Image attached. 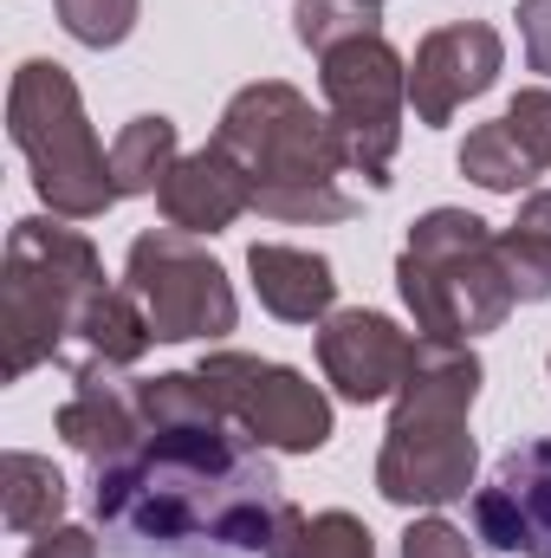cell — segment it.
I'll return each mask as SVG.
<instances>
[{
  "instance_id": "6da1fadb",
  "label": "cell",
  "mask_w": 551,
  "mask_h": 558,
  "mask_svg": "<svg viewBox=\"0 0 551 558\" xmlns=\"http://www.w3.org/2000/svg\"><path fill=\"white\" fill-rule=\"evenodd\" d=\"M247 428L162 422L91 474V513L118 558H267L285 494Z\"/></svg>"
},
{
  "instance_id": "7a4b0ae2",
  "label": "cell",
  "mask_w": 551,
  "mask_h": 558,
  "mask_svg": "<svg viewBox=\"0 0 551 558\" xmlns=\"http://www.w3.org/2000/svg\"><path fill=\"white\" fill-rule=\"evenodd\" d=\"M215 149L247 175L254 208L267 221L325 228V221L357 215V202L338 189V175L351 162L331 131V111H311V98L285 78H260V85L234 92L215 124Z\"/></svg>"
},
{
  "instance_id": "3957f363",
  "label": "cell",
  "mask_w": 551,
  "mask_h": 558,
  "mask_svg": "<svg viewBox=\"0 0 551 558\" xmlns=\"http://www.w3.org/2000/svg\"><path fill=\"white\" fill-rule=\"evenodd\" d=\"M480 357L454 338H415L409 377L396 390L390 435L377 454V494L390 507H454L474 487L480 448L467 410L480 397Z\"/></svg>"
},
{
  "instance_id": "277c9868",
  "label": "cell",
  "mask_w": 551,
  "mask_h": 558,
  "mask_svg": "<svg viewBox=\"0 0 551 558\" xmlns=\"http://www.w3.org/2000/svg\"><path fill=\"white\" fill-rule=\"evenodd\" d=\"M396 286H403V305H409L415 331L421 338H480V331H500L506 312L519 305L513 299V279L500 267V247H493V228L467 208H428L403 241V260H396Z\"/></svg>"
},
{
  "instance_id": "5b68a950",
  "label": "cell",
  "mask_w": 551,
  "mask_h": 558,
  "mask_svg": "<svg viewBox=\"0 0 551 558\" xmlns=\"http://www.w3.org/2000/svg\"><path fill=\"white\" fill-rule=\"evenodd\" d=\"M105 286V260L78 228H59L46 215L13 221L7 267H0V377L20 384L26 371L52 364L65 351V331L78 305Z\"/></svg>"
},
{
  "instance_id": "8992f818",
  "label": "cell",
  "mask_w": 551,
  "mask_h": 558,
  "mask_svg": "<svg viewBox=\"0 0 551 558\" xmlns=\"http://www.w3.org/2000/svg\"><path fill=\"white\" fill-rule=\"evenodd\" d=\"M7 131L20 143L26 169H33V189L39 202L59 215V221H98L111 202H118V175H111V156L85 118V98L72 85L65 65L52 59H26L7 85Z\"/></svg>"
},
{
  "instance_id": "52a82bcc",
  "label": "cell",
  "mask_w": 551,
  "mask_h": 558,
  "mask_svg": "<svg viewBox=\"0 0 551 558\" xmlns=\"http://www.w3.org/2000/svg\"><path fill=\"white\" fill-rule=\"evenodd\" d=\"M318 85H325V111H331L338 143H344L351 175H364L370 189H390V162L403 149L409 59L383 33H364V39L318 52Z\"/></svg>"
},
{
  "instance_id": "ba28073f",
  "label": "cell",
  "mask_w": 551,
  "mask_h": 558,
  "mask_svg": "<svg viewBox=\"0 0 551 558\" xmlns=\"http://www.w3.org/2000/svg\"><path fill=\"white\" fill-rule=\"evenodd\" d=\"M124 286L137 292V305L149 312L156 344H195V338H228L241 318L234 279L221 274V260L182 234V228H149L131 241L124 260Z\"/></svg>"
},
{
  "instance_id": "9c48e42d",
  "label": "cell",
  "mask_w": 551,
  "mask_h": 558,
  "mask_svg": "<svg viewBox=\"0 0 551 558\" xmlns=\"http://www.w3.org/2000/svg\"><path fill=\"white\" fill-rule=\"evenodd\" d=\"M195 371L215 390V403L228 410V422L247 428L260 448H273V454H318L331 441V397L305 371L254 357V351H208Z\"/></svg>"
},
{
  "instance_id": "30bf717a",
  "label": "cell",
  "mask_w": 551,
  "mask_h": 558,
  "mask_svg": "<svg viewBox=\"0 0 551 558\" xmlns=\"http://www.w3.org/2000/svg\"><path fill=\"white\" fill-rule=\"evenodd\" d=\"M506 65V39L487 26V20H454V26H434L409 59V105L415 118L434 131V124H454V111L480 92H493Z\"/></svg>"
},
{
  "instance_id": "8fae6325",
  "label": "cell",
  "mask_w": 551,
  "mask_h": 558,
  "mask_svg": "<svg viewBox=\"0 0 551 558\" xmlns=\"http://www.w3.org/2000/svg\"><path fill=\"white\" fill-rule=\"evenodd\" d=\"M415 357V338L390 318V312H331L318 325V364H325V384L344 397V403H383L403 390Z\"/></svg>"
},
{
  "instance_id": "7c38bea8",
  "label": "cell",
  "mask_w": 551,
  "mask_h": 558,
  "mask_svg": "<svg viewBox=\"0 0 551 558\" xmlns=\"http://www.w3.org/2000/svg\"><path fill=\"white\" fill-rule=\"evenodd\" d=\"M474 533L500 553L551 558V435L500 454L493 481L474 494Z\"/></svg>"
},
{
  "instance_id": "4fadbf2b",
  "label": "cell",
  "mask_w": 551,
  "mask_h": 558,
  "mask_svg": "<svg viewBox=\"0 0 551 558\" xmlns=\"http://www.w3.org/2000/svg\"><path fill=\"white\" fill-rule=\"evenodd\" d=\"M149 344H156V331H149V312L137 305V292L105 279V286L78 305L59 364H65L72 377H118V371L143 364Z\"/></svg>"
},
{
  "instance_id": "5bb4252c",
  "label": "cell",
  "mask_w": 551,
  "mask_h": 558,
  "mask_svg": "<svg viewBox=\"0 0 551 558\" xmlns=\"http://www.w3.org/2000/svg\"><path fill=\"white\" fill-rule=\"evenodd\" d=\"M156 208H162V221L169 228H182V234H221V228H234L247 208H254V189H247V175L208 143V149H195V156H175V169L162 175V189H156Z\"/></svg>"
},
{
  "instance_id": "9a60e30c",
  "label": "cell",
  "mask_w": 551,
  "mask_h": 558,
  "mask_svg": "<svg viewBox=\"0 0 551 558\" xmlns=\"http://www.w3.org/2000/svg\"><path fill=\"white\" fill-rule=\"evenodd\" d=\"M247 274L260 305L285 318V325H325L331 305H338V274L325 254L311 247H285V241H254L247 247Z\"/></svg>"
},
{
  "instance_id": "2e32d148",
  "label": "cell",
  "mask_w": 551,
  "mask_h": 558,
  "mask_svg": "<svg viewBox=\"0 0 551 558\" xmlns=\"http://www.w3.org/2000/svg\"><path fill=\"white\" fill-rule=\"evenodd\" d=\"M52 428L65 435V448H78L91 468L131 454L143 441V416H137V390L111 384V377H78V390L59 403Z\"/></svg>"
},
{
  "instance_id": "e0dca14e",
  "label": "cell",
  "mask_w": 551,
  "mask_h": 558,
  "mask_svg": "<svg viewBox=\"0 0 551 558\" xmlns=\"http://www.w3.org/2000/svg\"><path fill=\"white\" fill-rule=\"evenodd\" d=\"M59 513H65V474L46 454L7 448L0 454V520H7V533H46V526H59Z\"/></svg>"
},
{
  "instance_id": "ac0fdd59",
  "label": "cell",
  "mask_w": 551,
  "mask_h": 558,
  "mask_svg": "<svg viewBox=\"0 0 551 558\" xmlns=\"http://www.w3.org/2000/svg\"><path fill=\"white\" fill-rule=\"evenodd\" d=\"M493 247H500V267L513 279V299L519 305L551 299V189H532L519 202V221L500 228Z\"/></svg>"
},
{
  "instance_id": "d6986e66",
  "label": "cell",
  "mask_w": 551,
  "mask_h": 558,
  "mask_svg": "<svg viewBox=\"0 0 551 558\" xmlns=\"http://www.w3.org/2000/svg\"><path fill=\"white\" fill-rule=\"evenodd\" d=\"M175 156H182V143H175V124H169L162 111L131 118V124L118 131V143H111L118 202H124V195H156V189H162V175L175 169Z\"/></svg>"
},
{
  "instance_id": "ffe728a7",
  "label": "cell",
  "mask_w": 551,
  "mask_h": 558,
  "mask_svg": "<svg viewBox=\"0 0 551 558\" xmlns=\"http://www.w3.org/2000/svg\"><path fill=\"white\" fill-rule=\"evenodd\" d=\"M267 558H377V539L357 513H338V507L331 513H298V507H285Z\"/></svg>"
},
{
  "instance_id": "44dd1931",
  "label": "cell",
  "mask_w": 551,
  "mask_h": 558,
  "mask_svg": "<svg viewBox=\"0 0 551 558\" xmlns=\"http://www.w3.org/2000/svg\"><path fill=\"white\" fill-rule=\"evenodd\" d=\"M454 162H461V175H467V182H480L487 195H519V189L532 182V169H539V162L519 149V137L506 131V118H500V124L467 131V143H461V156H454Z\"/></svg>"
},
{
  "instance_id": "7402d4cb",
  "label": "cell",
  "mask_w": 551,
  "mask_h": 558,
  "mask_svg": "<svg viewBox=\"0 0 551 558\" xmlns=\"http://www.w3.org/2000/svg\"><path fill=\"white\" fill-rule=\"evenodd\" d=\"M292 33H298V46L331 52L344 39L383 33V7H364V0H298L292 7Z\"/></svg>"
},
{
  "instance_id": "603a6c76",
  "label": "cell",
  "mask_w": 551,
  "mask_h": 558,
  "mask_svg": "<svg viewBox=\"0 0 551 558\" xmlns=\"http://www.w3.org/2000/svg\"><path fill=\"white\" fill-rule=\"evenodd\" d=\"M52 7H59V26H65L78 46L105 52V46H124V39L137 33L143 0H52Z\"/></svg>"
},
{
  "instance_id": "cb8c5ba5",
  "label": "cell",
  "mask_w": 551,
  "mask_h": 558,
  "mask_svg": "<svg viewBox=\"0 0 551 558\" xmlns=\"http://www.w3.org/2000/svg\"><path fill=\"white\" fill-rule=\"evenodd\" d=\"M506 131L519 137V149H526L539 169H551V85H526V92L506 105Z\"/></svg>"
},
{
  "instance_id": "d4e9b609",
  "label": "cell",
  "mask_w": 551,
  "mask_h": 558,
  "mask_svg": "<svg viewBox=\"0 0 551 558\" xmlns=\"http://www.w3.org/2000/svg\"><path fill=\"white\" fill-rule=\"evenodd\" d=\"M403 558H474V539L448 520H415L403 533Z\"/></svg>"
},
{
  "instance_id": "484cf974",
  "label": "cell",
  "mask_w": 551,
  "mask_h": 558,
  "mask_svg": "<svg viewBox=\"0 0 551 558\" xmlns=\"http://www.w3.org/2000/svg\"><path fill=\"white\" fill-rule=\"evenodd\" d=\"M519 39H526V65L551 78V0H519Z\"/></svg>"
},
{
  "instance_id": "4316f807",
  "label": "cell",
  "mask_w": 551,
  "mask_h": 558,
  "mask_svg": "<svg viewBox=\"0 0 551 558\" xmlns=\"http://www.w3.org/2000/svg\"><path fill=\"white\" fill-rule=\"evenodd\" d=\"M26 558H98V539H91L85 526H65V520H59V526H46V533L26 546Z\"/></svg>"
},
{
  "instance_id": "83f0119b",
  "label": "cell",
  "mask_w": 551,
  "mask_h": 558,
  "mask_svg": "<svg viewBox=\"0 0 551 558\" xmlns=\"http://www.w3.org/2000/svg\"><path fill=\"white\" fill-rule=\"evenodd\" d=\"M364 7H383V0H364Z\"/></svg>"
}]
</instances>
